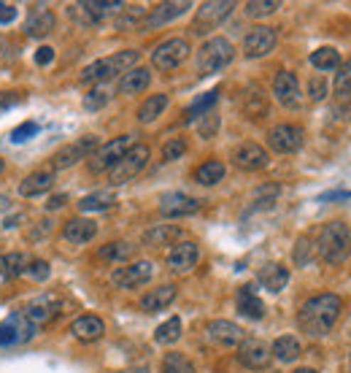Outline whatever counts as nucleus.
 <instances>
[{
    "instance_id": "nucleus-42",
    "label": "nucleus",
    "mask_w": 351,
    "mask_h": 373,
    "mask_svg": "<svg viewBox=\"0 0 351 373\" xmlns=\"http://www.w3.org/2000/svg\"><path fill=\"white\" fill-rule=\"evenodd\" d=\"M6 257V276H11V279H16V276H22V273H27V266H30V257L22 252H14V254H3Z\"/></svg>"
},
{
    "instance_id": "nucleus-1",
    "label": "nucleus",
    "mask_w": 351,
    "mask_h": 373,
    "mask_svg": "<svg viewBox=\"0 0 351 373\" xmlns=\"http://www.w3.org/2000/svg\"><path fill=\"white\" fill-rule=\"evenodd\" d=\"M340 311H343V300H340L338 295H333V293L313 295V298L306 300L303 308H300L297 325H300L303 333L319 338V335H327L333 330V325L338 322Z\"/></svg>"
},
{
    "instance_id": "nucleus-2",
    "label": "nucleus",
    "mask_w": 351,
    "mask_h": 373,
    "mask_svg": "<svg viewBox=\"0 0 351 373\" xmlns=\"http://www.w3.org/2000/svg\"><path fill=\"white\" fill-rule=\"evenodd\" d=\"M313 252H316V257H322L324 263H330V266L346 263L351 254V230L343 222H327L319 230Z\"/></svg>"
},
{
    "instance_id": "nucleus-37",
    "label": "nucleus",
    "mask_w": 351,
    "mask_h": 373,
    "mask_svg": "<svg viewBox=\"0 0 351 373\" xmlns=\"http://www.w3.org/2000/svg\"><path fill=\"white\" fill-rule=\"evenodd\" d=\"M135 246H130L127 241H114V243H106L97 257L100 260H106V263H122V260H127V257H133Z\"/></svg>"
},
{
    "instance_id": "nucleus-45",
    "label": "nucleus",
    "mask_w": 351,
    "mask_h": 373,
    "mask_svg": "<svg viewBox=\"0 0 351 373\" xmlns=\"http://www.w3.org/2000/svg\"><path fill=\"white\" fill-rule=\"evenodd\" d=\"M184 152H187V141L184 138H171V141H165V147H162V160L173 162L178 157H184Z\"/></svg>"
},
{
    "instance_id": "nucleus-29",
    "label": "nucleus",
    "mask_w": 351,
    "mask_h": 373,
    "mask_svg": "<svg viewBox=\"0 0 351 373\" xmlns=\"http://www.w3.org/2000/svg\"><path fill=\"white\" fill-rule=\"evenodd\" d=\"M148 81H151L148 68H133V70H127V73L119 79L117 90H119L122 95H138V93H144V90H146Z\"/></svg>"
},
{
    "instance_id": "nucleus-31",
    "label": "nucleus",
    "mask_w": 351,
    "mask_h": 373,
    "mask_svg": "<svg viewBox=\"0 0 351 373\" xmlns=\"http://www.w3.org/2000/svg\"><path fill=\"white\" fill-rule=\"evenodd\" d=\"M270 354H273L276 360H281V362H292L303 354V347H300V341H297L295 335H281V338H276V341H273Z\"/></svg>"
},
{
    "instance_id": "nucleus-15",
    "label": "nucleus",
    "mask_w": 351,
    "mask_h": 373,
    "mask_svg": "<svg viewBox=\"0 0 351 373\" xmlns=\"http://www.w3.org/2000/svg\"><path fill=\"white\" fill-rule=\"evenodd\" d=\"M268 144L279 154H292L303 147V130L297 125H279L268 133Z\"/></svg>"
},
{
    "instance_id": "nucleus-17",
    "label": "nucleus",
    "mask_w": 351,
    "mask_h": 373,
    "mask_svg": "<svg viewBox=\"0 0 351 373\" xmlns=\"http://www.w3.org/2000/svg\"><path fill=\"white\" fill-rule=\"evenodd\" d=\"M205 335H208V341H211V344H216V347H225V349L241 347V341H243V330L235 325V322H230V320L208 322Z\"/></svg>"
},
{
    "instance_id": "nucleus-25",
    "label": "nucleus",
    "mask_w": 351,
    "mask_h": 373,
    "mask_svg": "<svg viewBox=\"0 0 351 373\" xmlns=\"http://www.w3.org/2000/svg\"><path fill=\"white\" fill-rule=\"evenodd\" d=\"M256 281H259L268 293H281L284 287L289 284V270H286L281 263H268L265 268H259Z\"/></svg>"
},
{
    "instance_id": "nucleus-55",
    "label": "nucleus",
    "mask_w": 351,
    "mask_h": 373,
    "mask_svg": "<svg viewBox=\"0 0 351 373\" xmlns=\"http://www.w3.org/2000/svg\"><path fill=\"white\" fill-rule=\"evenodd\" d=\"M65 203H68V195H52L49 203H46V209H49V211H57V209H63Z\"/></svg>"
},
{
    "instance_id": "nucleus-43",
    "label": "nucleus",
    "mask_w": 351,
    "mask_h": 373,
    "mask_svg": "<svg viewBox=\"0 0 351 373\" xmlns=\"http://www.w3.org/2000/svg\"><path fill=\"white\" fill-rule=\"evenodd\" d=\"M276 11H279V3H276V0H252V3H246V14L254 16V19L270 16V14Z\"/></svg>"
},
{
    "instance_id": "nucleus-58",
    "label": "nucleus",
    "mask_w": 351,
    "mask_h": 373,
    "mask_svg": "<svg viewBox=\"0 0 351 373\" xmlns=\"http://www.w3.org/2000/svg\"><path fill=\"white\" fill-rule=\"evenodd\" d=\"M295 373H319V371H313V368H297Z\"/></svg>"
},
{
    "instance_id": "nucleus-18",
    "label": "nucleus",
    "mask_w": 351,
    "mask_h": 373,
    "mask_svg": "<svg viewBox=\"0 0 351 373\" xmlns=\"http://www.w3.org/2000/svg\"><path fill=\"white\" fill-rule=\"evenodd\" d=\"M198 260H200V246L195 241H181L168 252V268L173 273H187L198 266Z\"/></svg>"
},
{
    "instance_id": "nucleus-4",
    "label": "nucleus",
    "mask_w": 351,
    "mask_h": 373,
    "mask_svg": "<svg viewBox=\"0 0 351 373\" xmlns=\"http://www.w3.org/2000/svg\"><path fill=\"white\" fill-rule=\"evenodd\" d=\"M232 57H235V49L227 38H222V36L208 38L198 52V70H200V76L219 73L222 68H227L232 63Z\"/></svg>"
},
{
    "instance_id": "nucleus-48",
    "label": "nucleus",
    "mask_w": 351,
    "mask_h": 373,
    "mask_svg": "<svg viewBox=\"0 0 351 373\" xmlns=\"http://www.w3.org/2000/svg\"><path fill=\"white\" fill-rule=\"evenodd\" d=\"M36 133H38V125H36V122H22L19 127H14L11 130V141L14 144H22V141L33 138Z\"/></svg>"
},
{
    "instance_id": "nucleus-40",
    "label": "nucleus",
    "mask_w": 351,
    "mask_h": 373,
    "mask_svg": "<svg viewBox=\"0 0 351 373\" xmlns=\"http://www.w3.org/2000/svg\"><path fill=\"white\" fill-rule=\"evenodd\" d=\"M216 98H219V90H211V93L200 95V98H198V100H195V103L184 111V122H192V120H198V117H205V114L214 108Z\"/></svg>"
},
{
    "instance_id": "nucleus-27",
    "label": "nucleus",
    "mask_w": 351,
    "mask_h": 373,
    "mask_svg": "<svg viewBox=\"0 0 351 373\" xmlns=\"http://www.w3.org/2000/svg\"><path fill=\"white\" fill-rule=\"evenodd\" d=\"M54 30V14L49 9H36V11L27 16L25 33L30 38H46Z\"/></svg>"
},
{
    "instance_id": "nucleus-3",
    "label": "nucleus",
    "mask_w": 351,
    "mask_h": 373,
    "mask_svg": "<svg viewBox=\"0 0 351 373\" xmlns=\"http://www.w3.org/2000/svg\"><path fill=\"white\" fill-rule=\"evenodd\" d=\"M135 63H138V52L135 49H124V52H117L106 57V60H97L92 65H87L81 70V81L84 84H92V81H108L114 76H124L127 70H133Z\"/></svg>"
},
{
    "instance_id": "nucleus-60",
    "label": "nucleus",
    "mask_w": 351,
    "mask_h": 373,
    "mask_svg": "<svg viewBox=\"0 0 351 373\" xmlns=\"http://www.w3.org/2000/svg\"><path fill=\"white\" fill-rule=\"evenodd\" d=\"M3 168H6V165H3V160H0V174H3Z\"/></svg>"
},
{
    "instance_id": "nucleus-41",
    "label": "nucleus",
    "mask_w": 351,
    "mask_h": 373,
    "mask_svg": "<svg viewBox=\"0 0 351 373\" xmlns=\"http://www.w3.org/2000/svg\"><path fill=\"white\" fill-rule=\"evenodd\" d=\"M162 373H198V371H195V365L181 352H171L162 360Z\"/></svg>"
},
{
    "instance_id": "nucleus-7",
    "label": "nucleus",
    "mask_w": 351,
    "mask_h": 373,
    "mask_svg": "<svg viewBox=\"0 0 351 373\" xmlns=\"http://www.w3.org/2000/svg\"><path fill=\"white\" fill-rule=\"evenodd\" d=\"M124 6L117 3V0H84V3H76V6H70L68 14H70V19H76L81 25H97V22H103L108 14L114 11H122Z\"/></svg>"
},
{
    "instance_id": "nucleus-6",
    "label": "nucleus",
    "mask_w": 351,
    "mask_h": 373,
    "mask_svg": "<svg viewBox=\"0 0 351 373\" xmlns=\"http://www.w3.org/2000/svg\"><path fill=\"white\" fill-rule=\"evenodd\" d=\"M189 52L192 49H189L187 38H168L151 52V65L157 68V70H176L178 65L187 63Z\"/></svg>"
},
{
    "instance_id": "nucleus-9",
    "label": "nucleus",
    "mask_w": 351,
    "mask_h": 373,
    "mask_svg": "<svg viewBox=\"0 0 351 373\" xmlns=\"http://www.w3.org/2000/svg\"><path fill=\"white\" fill-rule=\"evenodd\" d=\"M97 152V138L94 135H87V138H79L76 144H68L63 147L57 154L52 157V168L54 171H65L70 165H76L79 160H87Z\"/></svg>"
},
{
    "instance_id": "nucleus-5",
    "label": "nucleus",
    "mask_w": 351,
    "mask_h": 373,
    "mask_svg": "<svg viewBox=\"0 0 351 373\" xmlns=\"http://www.w3.org/2000/svg\"><path fill=\"white\" fill-rule=\"evenodd\" d=\"M148 162V147L144 144H135V147L127 149V154L122 157L111 171H108V179H111V184L114 186H122L127 184V182H133L135 176L141 174L144 168H146Z\"/></svg>"
},
{
    "instance_id": "nucleus-22",
    "label": "nucleus",
    "mask_w": 351,
    "mask_h": 373,
    "mask_svg": "<svg viewBox=\"0 0 351 373\" xmlns=\"http://www.w3.org/2000/svg\"><path fill=\"white\" fill-rule=\"evenodd\" d=\"M187 9H192V3H187V0H178V3H160V6H154V9L146 14V19H144V27L168 25L171 19L181 16V14L187 11Z\"/></svg>"
},
{
    "instance_id": "nucleus-52",
    "label": "nucleus",
    "mask_w": 351,
    "mask_h": 373,
    "mask_svg": "<svg viewBox=\"0 0 351 373\" xmlns=\"http://www.w3.org/2000/svg\"><path fill=\"white\" fill-rule=\"evenodd\" d=\"M25 98L19 93H0V114L3 111H9V108H14V106H19Z\"/></svg>"
},
{
    "instance_id": "nucleus-34",
    "label": "nucleus",
    "mask_w": 351,
    "mask_h": 373,
    "mask_svg": "<svg viewBox=\"0 0 351 373\" xmlns=\"http://www.w3.org/2000/svg\"><path fill=\"white\" fill-rule=\"evenodd\" d=\"M225 171H227V168H225V162L222 160H205L200 168L195 171V182L202 186H211L225 179Z\"/></svg>"
},
{
    "instance_id": "nucleus-26",
    "label": "nucleus",
    "mask_w": 351,
    "mask_h": 373,
    "mask_svg": "<svg viewBox=\"0 0 351 373\" xmlns=\"http://www.w3.org/2000/svg\"><path fill=\"white\" fill-rule=\"evenodd\" d=\"M54 186V171H36V174L25 176V182L19 184V192L25 198H38V195H46Z\"/></svg>"
},
{
    "instance_id": "nucleus-16",
    "label": "nucleus",
    "mask_w": 351,
    "mask_h": 373,
    "mask_svg": "<svg viewBox=\"0 0 351 373\" xmlns=\"http://www.w3.org/2000/svg\"><path fill=\"white\" fill-rule=\"evenodd\" d=\"M200 209V200L187 195V192H168L160 200V214L165 219H178V216H189Z\"/></svg>"
},
{
    "instance_id": "nucleus-10",
    "label": "nucleus",
    "mask_w": 351,
    "mask_h": 373,
    "mask_svg": "<svg viewBox=\"0 0 351 373\" xmlns=\"http://www.w3.org/2000/svg\"><path fill=\"white\" fill-rule=\"evenodd\" d=\"M232 9H235V3H230V0L202 3L200 9H198V16H195V33H198V36H205L208 30L219 27L230 14H232Z\"/></svg>"
},
{
    "instance_id": "nucleus-49",
    "label": "nucleus",
    "mask_w": 351,
    "mask_h": 373,
    "mask_svg": "<svg viewBox=\"0 0 351 373\" xmlns=\"http://www.w3.org/2000/svg\"><path fill=\"white\" fill-rule=\"evenodd\" d=\"M219 130V117H216L214 111H208L205 117H200V125H198V133L202 135V138H211V135Z\"/></svg>"
},
{
    "instance_id": "nucleus-14",
    "label": "nucleus",
    "mask_w": 351,
    "mask_h": 373,
    "mask_svg": "<svg viewBox=\"0 0 351 373\" xmlns=\"http://www.w3.org/2000/svg\"><path fill=\"white\" fill-rule=\"evenodd\" d=\"M270 347L265 341H259V338H243L241 347H238V360L246 365V368H252V371H262V368H268L270 362Z\"/></svg>"
},
{
    "instance_id": "nucleus-44",
    "label": "nucleus",
    "mask_w": 351,
    "mask_h": 373,
    "mask_svg": "<svg viewBox=\"0 0 351 373\" xmlns=\"http://www.w3.org/2000/svg\"><path fill=\"white\" fill-rule=\"evenodd\" d=\"M111 100V95H108L106 87H94L92 93L84 95V108L87 111H97V108H103Z\"/></svg>"
},
{
    "instance_id": "nucleus-8",
    "label": "nucleus",
    "mask_w": 351,
    "mask_h": 373,
    "mask_svg": "<svg viewBox=\"0 0 351 373\" xmlns=\"http://www.w3.org/2000/svg\"><path fill=\"white\" fill-rule=\"evenodd\" d=\"M127 149H130V135H119V138L108 141L103 147H97V152H94L92 160H90V171H92V174H106V171H111V168L127 154Z\"/></svg>"
},
{
    "instance_id": "nucleus-59",
    "label": "nucleus",
    "mask_w": 351,
    "mask_h": 373,
    "mask_svg": "<svg viewBox=\"0 0 351 373\" xmlns=\"http://www.w3.org/2000/svg\"><path fill=\"white\" fill-rule=\"evenodd\" d=\"M0 270H6V257L0 254Z\"/></svg>"
},
{
    "instance_id": "nucleus-54",
    "label": "nucleus",
    "mask_w": 351,
    "mask_h": 373,
    "mask_svg": "<svg viewBox=\"0 0 351 373\" xmlns=\"http://www.w3.org/2000/svg\"><path fill=\"white\" fill-rule=\"evenodd\" d=\"M52 60H54V49H52V46H40L38 52H36V63H38V65H49Z\"/></svg>"
},
{
    "instance_id": "nucleus-30",
    "label": "nucleus",
    "mask_w": 351,
    "mask_h": 373,
    "mask_svg": "<svg viewBox=\"0 0 351 373\" xmlns=\"http://www.w3.org/2000/svg\"><path fill=\"white\" fill-rule=\"evenodd\" d=\"M22 314H25L27 320H30L33 325H36V327H38V325L49 322L54 314H57V300H54L52 295H46V298H38V300H33V303H30V306H27Z\"/></svg>"
},
{
    "instance_id": "nucleus-46",
    "label": "nucleus",
    "mask_w": 351,
    "mask_h": 373,
    "mask_svg": "<svg viewBox=\"0 0 351 373\" xmlns=\"http://www.w3.org/2000/svg\"><path fill=\"white\" fill-rule=\"evenodd\" d=\"M310 260H313V246H310L308 236H303V238L297 241V246H295V263H297V266H308Z\"/></svg>"
},
{
    "instance_id": "nucleus-53",
    "label": "nucleus",
    "mask_w": 351,
    "mask_h": 373,
    "mask_svg": "<svg viewBox=\"0 0 351 373\" xmlns=\"http://www.w3.org/2000/svg\"><path fill=\"white\" fill-rule=\"evenodd\" d=\"M16 16V6L11 3H0V25H11Z\"/></svg>"
},
{
    "instance_id": "nucleus-47",
    "label": "nucleus",
    "mask_w": 351,
    "mask_h": 373,
    "mask_svg": "<svg viewBox=\"0 0 351 373\" xmlns=\"http://www.w3.org/2000/svg\"><path fill=\"white\" fill-rule=\"evenodd\" d=\"M49 273H52V268L46 260H30V266H27V276L36 281H46L49 279Z\"/></svg>"
},
{
    "instance_id": "nucleus-23",
    "label": "nucleus",
    "mask_w": 351,
    "mask_h": 373,
    "mask_svg": "<svg viewBox=\"0 0 351 373\" xmlns=\"http://www.w3.org/2000/svg\"><path fill=\"white\" fill-rule=\"evenodd\" d=\"M94 236H97V225H94L92 219H84V216H73L63 227V238L70 241V243H87Z\"/></svg>"
},
{
    "instance_id": "nucleus-12",
    "label": "nucleus",
    "mask_w": 351,
    "mask_h": 373,
    "mask_svg": "<svg viewBox=\"0 0 351 373\" xmlns=\"http://www.w3.org/2000/svg\"><path fill=\"white\" fill-rule=\"evenodd\" d=\"M36 325L27 320L25 314H14L6 322H0V347H14V344H25L36 335Z\"/></svg>"
},
{
    "instance_id": "nucleus-50",
    "label": "nucleus",
    "mask_w": 351,
    "mask_h": 373,
    "mask_svg": "<svg viewBox=\"0 0 351 373\" xmlns=\"http://www.w3.org/2000/svg\"><path fill=\"white\" fill-rule=\"evenodd\" d=\"M335 93L338 95H351V63L340 68V73L335 76Z\"/></svg>"
},
{
    "instance_id": "nucleus-28",
    "label": "nucleus",
    "mask_w": 351,
    "mask_h": 373,
    "mask_svg": "<svg viewBox=\"0 0 351 373\" xmlns=\"http://www.w3.org/2000/svg\"><path fill=\"white\" fill-rule=\"evenodd\" d=\"M235 306L241 311L243 317L249 320H262L265 317V303L256 298L254 287H241L238 290V298H235Z\"/></svg>"
},
{
    "instance_id": "nucleus-21",
    "label": "nucleus",
    "mask_w": 351,
    "mask_h": 373,
    "mask_svg": "<svg viewBox=\"0 0 351 373\" xmlns=\"http://www.w3.org/2000/svg\"><path fill=\"white\" fill-rule=\"evenodd\" d=\"M70 333H73V338L84 341V344H94V341H100L106 335V322L100 317H94V314H84V317L73 320Z\"/></svg>"
},
{
    "instance_id": "nucleus-38",
    "label": "nucleus",
    "mask_w": 351,
    "mask_h": 373,
    "mask_svg": "<svg viewBox=\"0 0 351 373\" xmlns=\"http://www.w3.org/2000/svg\"><path fill=\"white\" fill-rule=\"evenodd\" d=\"M310 65L316 70H335V68H340V54L333 46H322L310 54Z\"/></svg>"
},
{
    "instance_id": "nucleus-13",
    "label": "nucleus",
    "mask_w": 351,
    "mask_h": 373,
    "mask_svg": "<svg viewBox=\"0 0 351 373\" xmlns=\"http://www.w3.org/2000/svg\"><path fill=\"white\" fill-rule=\"evenodd\" d=\"M276 41H279V36H276V27H268V25H256L249 30V36L243 38V54L246 57H265V54H270L273 49H276Z\"/></svg>"
},
{
    "instance_id": "nucleus-57",
    "label": "nucleus",
    "mask_w": 351,
    "mask_h": 373,
    "mask_svg": "<svg viewBox=\"0 0 351 373\" xmlns=\"http://www.w3.org/2000/svg\"><path fill=\"white\" fill-rule=\"evenodd\" d=\"M124 373H148V368H130V371H124Z\"/></svg>"
},
{
    "instance_id": "nucleus-20",
    "label": "nucleus",
    "mask_w": 351,
    "mask_h": 373,
    "mask_svg": "<svg viewBox=\"0 0 351 373\" xmlns=\"http://www.w3.org/2000/svg\"><path fill=\"white\" fill-rule=\"evenodd\" d=\"M273 95H276V100L286 108L300 106V84H297V76L292 70L276 73V79H273Z\"/></svg>"
},
{
    "instance_id": "nucleus-56",
    "label": "nucleus",
    "mask_w": 351,
    "mask_h": 373,
    "mask_svg": "<svg viewBox=\"0 0 351 373\" xmlns=\"http://www.w3.org/2000/svg\"><path fill=\"white\" fill-rule=\"evenodd\" d=\"M9 203H11V200L6 198V195H0V211H3V209H9Z\"/></svg>"
},
{
    "instance_id": "nucleus-51",
    "label": "nucleus",
    "mask_w": 351,
    "mask_h": 373,
    "mask_svg": "<svg viewBox=\"0 0 351 373\" xmlns=\"http://www.w3.org/2000/svg\"><path fill=\"white\" fill-rule=\"evenodd\" d=\"M308 95L310 100H324V98H327V81H324L322 76H313L308 84Z\"/></svg>"
},
{
    "instance_id": "nucleus-24",
    "label": "nucleus",
    "mask_w": 351,
    "mask_h": 373,
    "mask_svg": "<svg viewBox=\"0 0 351 373\" xmlns=\"http://www.w3.org/2000/svg\"><path fill=\"white\" fill-rule=\"evenodd\" d=\"M176 284H162L157 290H148L144 298H141V308L146 311V314H154V311H162V308H168L171 303L176 300Z\"/></svg>"
},
{
    "instance_id": "nucleus-33",
    "label": "nucleus",
    "mask_w": 351,
    "mask_h": 373,
    "mask_svg": "<svg viewBox=\"0 0 351 373\" xmlns=\"http://www.w3.org/2000/svg\"><path fill=\"white\" fill-rule=\"evenodd\" d=\"M168 108V95H148L146 100L141 103V108H138V120L144 122V125H148V122H154L157 117H162V111Z\"/></svg>"
},
{
    "instance_id": "nucleus-35",
    "label": "nucleus",
    "mask_w": 351,
    "mask_h": 373,
    "mask_svg": "<svg viewBox=\"0 0 351 373\" xmlns=\"http://www.w3.org/2000/svg\"><path fill=\"white\" fill-rule=\"evenodd\" d=\"M181 236V230L176 225H157L144 233V243L146 246H168L171 241H176Z\"/></svg>"
},
{
    "instance_id": "nucleus-36",
    "label": "nucleus",
    "mask_w": 351,
    "mask_h": 373,
    "mask_svg": "<svg viewBox=\"0 0 351 373\" xmlns=\"http://www.w3.org/2000/svg\"><path fill=\"white\" fill-rule=\"evenodd\" d=\"M279 192H281L279 184L256 186L254 198H252V211H268V209H273V203L279 200Z\"/></svg>"
},
{
    "instance_id": "nucleus-11",
    "label": "nucleus",
    "mask_w": 351,
    "mask_h": 373,
    "mask_svg": "<svg viewBox=\"0 0 351 373\" xmlns=\"http://www.w3.org/2000/svg\"><path fill=\"white\" fill-rule=\"evenodd\" d=\"M151 276H154V266L148 260H138V263H130L124 268H117L111 273V284L119 290H135V287L146 284Z\"/></svg>"
},
{
    "instance_id": "nucleus-32",
    "label": "nucleus",
    "mask_w": 351,
    "mask_h": 373,
    "mask_svg": "<svg viewBox=\"0 0 351 373\" xmlns=\"http://www.w3.org/2000/svg\"><path fill=\"white\" fill-rule=\"evenodd\" d=\"M117 203V195L111 192V189H97L92 195H84L79 200V209L81 211H106Z\"/></svg>"
},
{
    "instance_id": "nucleus-39",
    "label": "nucleus",
    "mask_w": 351,
    "mask_h": 373,
    "mask_svg": "<svg viewBox=\"0 0 351 373\" xmlns=\"http://www.w3.org/2000/svg\"><path fill=\"white\" fill-rule=\"evenodd\" d=\"M181 338V320L178 317H171L168 322H162L160 327L154 330V341L162 344V347H171Z\"/></svg>"
},
{
    "instance_id": "nucleus-19",
    "label": "nucleus",
    "mask_w": 351,
    "mask_h": 373,
    "mask_svg": "<svg viewBox=\"0 0 351 373\" xmlns=\"http://www.w3.org/2000/svg\"><path fill=\"white\" fill-rule=\"evenodd\" d=\"M268 152L254 144V141H249V144H241V147L235 149V154H232V162H235V168H241V171H262L265 165H268Z\"/></svg>"
}]
</instances>
